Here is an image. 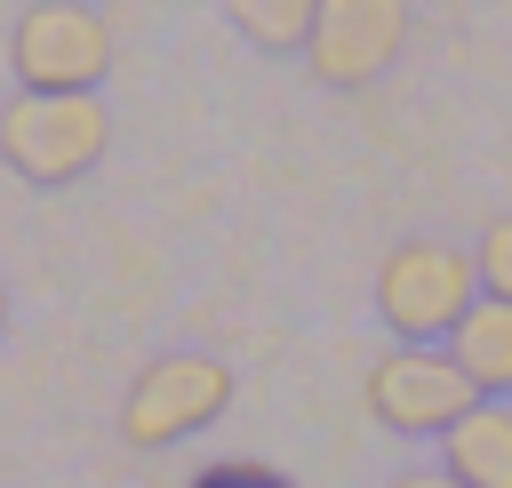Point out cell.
Wrapping results in <instances>:
<instances>
[{"instance_id": "cell-4", "label": "cell", "mask_w": 512, "mask_h": 488, "mask_svg": "<svg viewBox=\"0 0 512 488\" xmlns=\"http://www.w3.org/2000/svg\"><path fill=\"white\" fill-rule=\"evenodd\" d=\"M224 408H232V368L224 360H208V352H160L128 384V400H120V440L128 448H168V440L216 424Z\"/></svg>"}, {"instance_id": "cell-10", "label": "cell", "mask_w": 512, "mask_h": 488, "mask_svg": "<svg viewBox=\"0 0 512 488\" xmlns=\"http://www.w3.org/2000/svg\"><path fill=\"white\" fill-rule=\"evenodd\" d=\"M472 272H480V296L488 304H512V216H496L472 248Z\"/></svg>"}, {"instance_id": "cell-13", "label": "cell", "mask_w": 512, "mask_h": 488, "mask_svg": "<svg viewBox=\"0 0 512 488\" xmlns=\"http://www.w3.org/2000/svg\"><path fill=\"white\" fill-rule=\"evenodd\" d=\"M0 328H8V288H0Z\"/></svg>"}, {"instance_id": "cell-11", "label": "cell", "mask_w": 512, "mask_h": 488, "mask_svg": "<svg viewBox=\"0 0 512 488\" xmlns=\"http://www.w3.org/2000/svg\"><path fill=\"white\" fill-rule=\"evenodd\" d=\"M192 488H280L272 472H256V464H216V472H200Z\"/></svg>"}, {"instance_id": "cell-12", "label": "cell", "mask_w": 512, "mask_h": 488, "mask_svg": "<svg viewBox=\"0 0 512 488\" xmlns=\"http://www.w3.org/2000/svg\"><path fill=\"white\" fill-rule=\"evenodd\" d=\"M392 488H456V480H448V472H400Z\"/></svg>"}, {"instance_id": "cell-7", "label": "cell", "mask_w": 512, "mask_h": 488, "mask_svg": "<svg viewBox=\"0 0 512 488\" xmlns=\"http://www.w3.org/2000/svg\"><path fill=\"white\" fill-rule=\"evenodd\" d=\"M448 480L456 488H512V400H480L448 440Z\"/></svg>"}, {"instance_id": "cell-3", "label": "cell", "mask_w": 512, "mask_h": 488, "mask_svg": "<svg viewBox=\"0 0 512 488\" xmlns=\"http://www.w3.org/2000/svg\"><path fill=\"white\" fill-rule=\"evenodd\" d=\"M8 72L32 96H96L112 72V24L80 0H40L8 24Z\"/></svg>"}, {"instance_id": "cell-2", "label": "cell", "mask_w": 512, "mask_h": 488, "mask_svg": "<svg viewBox=\"0 0 512 488\" xmlns=\"http://www.w3.org/2000/svg\"><path fill=\"white\" fill-rule=\"evenodd\" d=\"M480 304V272L472 248H440V240H408L384 256L376 272V312L400 344H448L456 320Z\"/></svg>"}, {"instance_id": "cell-9", "label": "cell", "mask_w": 512, "mask_h": 488, "mask_svg": "<svg viewBox=\"0 0 512 488\" xmlns=\"http://www.w3.org/2000/svg\"><path fill=\"white\" fill-rule=\"evenodd\" d=\"M312 16H320V0H232V32H248L256 48H296L304 56V40H312Z\"/></svg>"}, {"instance_id": "cell-8", "label": "cell", "mask_w": 512, "mask_h": 488, "mask_svg": "<svg viewBox=\"0 0 512 488\" xmlns=\"http://www.w3.org/2000/svg\"><path fill=\"white\" fill-rule=\"evenodd\" d=\"M448 360L464 368V384H472L480 400H512V304H488V296H480V304L456 320Z\"/></svg>"}, {"instance_id": "cell-6", "label": "cell", "mask_w": 512, "mask_h": 488, "mask_svg": "<svg viewBox=\"0 0 512 488\" xmlns=\"http://www.w3.org/2000/svg\"><path fill=\"white\" fill-rule=\"evenodd\" d=\"M400 40H408V8L400 0H320L304 64L328 88H360V80H376L400 56Z\"/></svg>"}, {"instance_id": "cell-5", "label": "cell", "mask_w": 512, "mask_h": 488, "mask_svg": "<svg viewBox=\"0 0 512 488\" xmlns=\"http://www.w3.org/2000/svg\"><path fill=\"white\" fill-rule=\"evenodd\" d=\"M360 400H368V416L384 432H440V440L480 408V392L464 384V368L448 360V344H400V352H384L368 368Z\"/></svg>"}, {"instance_id": "cell-1", "label": "cell", "mask_w": 512, "mask_h": 488, "mask_svg": "<svg viewBox=\"0 0 512 488\" xmlns=\"http://www.w3.org/2000/svg\"><path fill=\"white\" fill-rule=\"evenodd\" d=\"M104 144H112V120H104L96 96H32V88H16L0 104V168L40 184V192L80 184L104 160Z\"/></svg>"}]
</instances>
